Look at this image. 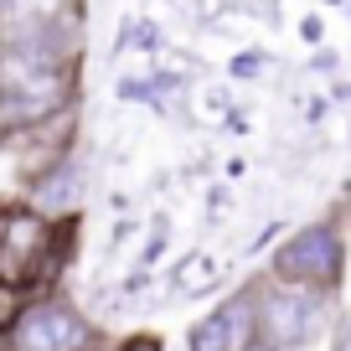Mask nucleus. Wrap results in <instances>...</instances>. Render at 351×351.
<instances>
[{
    "label": "nucleus",
    "instance_id": "f257e3e1",
    "mask_svg": "<svg viewBox=\"0 0 351 351\" xmlns=\"http://www.w3.org/2000/svg\"><path fill=\"white\" fill-rule=\"evenodd\" d=\"M77 222L42 212L36 202H0V330L36 295H52L73 263Z\"/></svg>",
    "mask_w": 351,
    "mask_h": 351
},
{
    "label": "nucleus",
    "instance_id": "f03ea898",
    "mask_svg": "<svg viewBox=\"0 0 351 351\" xmlns=\"http://www.w3.org/2000/svg\"><path fill=\"white\" fill-rule=\"evenodd\" d=\"M88 0H0V52L83 62Z\"/></svg>",
    "mask_w": 351,
    "mask_h": 351
},
{
    "label": "nucleus",
    "instance_id": "7ed1b4c3",
    "mask_svg": "<svg viewBox=\"0 0 351 351\" xmlns=\"http://www.w3.org/2000/svg\"><path fill=\"white\" fill-rule=\"evenodd\" d=\"M114 336L99 320L77 310V300H67L62 289L26 300L11 315V326L0 330V351H109Z\"/></svg>",
    "mask_w": 351,
    "mask_h": 351
},
{
    "label": "nucleus",
    "instance_id": "20e7f679",
    "mask_svg": "<svg viewBox=\"0 0 351 351\" xmlns=\"http://www.w3.org/2000/svg\"><path fill=\"white\" fill-rule=\"evenodd\" d=\"M253 285V310H258V346L263 351H305L336 326V295L295 289L258 274Z\"/></svg>",
    "mask_w": 351,
    "mask_h": 351
},
{
    "label": "nucleus",
    "instance_id": "39448f33",
    "mask_svg": "<svg viewBox=\"0 0 351 351\" xmlns=\"http://www.w3.org/2000/svg\"><path fill=\"white\" fill-rule=\"evenodd\" d=\"M263 274L279 279V285H295V289H315V295H341V285H346V232L330 217L295 228L274 248Z\"/></svg>",
    "mask_w": 351,
    "mask_h": 351
},
{
    "label": "nucleus",
    "instance_id": "423d86ee",
    "mask_svg": "<svg viewBox=\"0 0 351 351\" xmlns=\"http://www.w3.org/2000/svg\"><path fill=\"white\" fill-rule=\"evenodd\" d=\"M186 351H263L258 346V310H253V285L232 289L222 305H212L197 326L186 330Z\"/></svg>",
    "mask_w": 351,
    "mask_h": 351
},
{
    "label": "nucleus",
    "instance_id": "0eeeda50",
    "mask_svg": "<svg viewBox=\"0 0 351 351\" xmlns=\"http://www.w3.org/2000/svg\"><path fill=\"white\" fill-rule=\"evenodd\" d=\"M330 222H336L341 232H351V181H346V191L336 197V207H330Z\"/></svg>",
    "mask_w": 351,
    "mask_h": 351
},
{
    "label": "nucleus",
    "instance_id": "6e6552de",
    "mask_svg": "<svg viewBox=\"0 0 351 351\" xmlns=\"http://www.w3.org/2000/svg\"><path fill=\"white\" fill-rule=\"evenodd\" d=\"M330 351H351V315L341 320V330H336V341H330Z\"/></svg>",
    "mask_w": 351,
    "mask_h": 351
},
{
    "label": "nucleus",
    "instance_id": "1a4fd4ad",
    "mask_svg": "<svg viewBox=\"0 0 351 351\" xmlns=\"http://www.w3.org/2000/svg\"><path fill=\"white\" fill-rule=\"evenodd\" d=\"M130 346H134V341H130ZM130 346H109V351H130Z\"/></svg>",
    "mask_w": 351,
    "mask_h": 351
}]
</instances>
